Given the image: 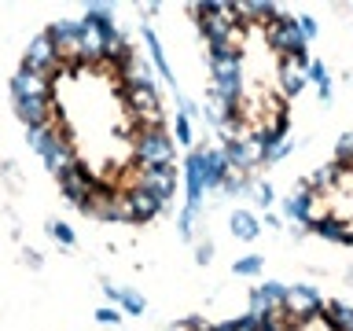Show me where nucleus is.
Here are the masks:
<instances>
[{"label": "nucleus", "instance_id": "obj_33", "mask_svg": "<svg viewBox=\"0 0 353 331\" xmlns=\"http://www.w3.org/2000/svg\"><path fill=\"white\" fill-rule=\"evenodd\" d=\"M118 291H121V287H114L110 280H103V294H107V298H110V302H114V305H118Z\"/></svg>", "mask_w": 353, "mask_h": 331}, {"label": "nucleus", "instance_id": "obj_5", "mask_svg": "<svg viewBox=\"0 0 353 331\" xmlns=\"http://www.w3.org/2000/svg\"><path fill=\"white\" fill-rule=\"evenodd\" d=\"M125 206H129V221H137V225H148V221H154L165 210V203H159V199L140 184L125 188Z\"/></svg>", "mask_w": 353, "mask_h": 331}, {"label": "nucleus", "instance_id": "obj_17", "mask_svg": "<svg viewBox=\"0 0 353 331\" xmlns=\"http://www.w3.org/2000/svg\"><path fill=\"white\" fill-rule=\"evenodd\" d=\"M305 85H309L305 70L291 59V55H283V59H280V88H283V96H298V92H305Z\"/></svg>", "mask_w": 353, "mask_h": 331}, {"label": "nucleus", "instance_id": "obj_28", "mask_svg": "<svg viewBox=\"0 0 353 331\" xmlns=\"http://www.w3.org/2000/svg\"><path fill=\"white\" fill-rule=\"evenodd\" d=\"M305 77L313 81L316 88H324V85H331V70H327V63L324 59H313L309 63V70H305Z\"/></svg>", "mask_w": 353, "mask_h": 331}, {"label": "nucleus", "instance_id": "obj_14", "mask_svg": "<svg viewBox=\"0 0 353 331\" xmlns=\"http://www.w3.org/2000/svg\"><path fill=\"white\" fill-rule=\"evenodd\" d=\"M140 37H143V44H148V55H151V66H154V74H162V81H170L173 88H176V77H173V66H170V59H165V52H162V41H159V33H154L148 22L140 26Z\"/></svg>", "mask_w": 353, "mask_h": 331}, {"label": "nucleus", "instance_id": "obj_25", "mask_svg": "<svg viewBox=\"0 0 353 331\" xmlns=\"http://www.w3.org/2000/svg\"><path fill=\"white\" fill-rule=\"evenodd\" d=\"M44 232H48V236H52L55 243H63V247H74V243H77L74 228L66 225V221H48V225H44Z\"/></svg>", "mask_w": 353, "mask_h": 331}, {"label": "nucleus", "instance_id": "obj_32", "mask_svg": "<svg viewBox=\"0 0 353 331\" xmlns=\"http://www.w3.org/2000/svg\"><path fill=\"white\" fill-rule=\"evenodd\" d=\"M96 320H99V324H118V320H121V309H114V305L96 309Z\"/></svg>", "mask_w": 353, "mask_h": 331}, {"label": "nucleus", "instance_id": "obj_10", "mask_svg": "<svg viewBox=\"0 0 353 331\" xmlns=\"http://www.w3.org/2000/svg\"><path fill=\"white\" fill-rule=\"evenodd\" d=\"M199 151H203V177H206V192H217V188L225 184V177L232 173L228 154H225V148H210V143H199Z\"/></svg>", "mask_w": 353, "mask_h": 331}, {"label": "nucleus", "instance_id": "obj_27", "mask_svg": "<svg viewBox=\"0 0 353 331\" xmlns=\"http://www.w3.org/2000/svg\"><path fill=\"white\" fill-rule=\"evenodd\" d=\"M254 203H258L265 214L276 206V188H272V181H261V184H254Z\"/></svg>", "mask_w": 353, "mask_h": 331}, {"label": "nucleus", "instance_id": "obj_21", "mask_svg": "<svg viewBox=\"0 0 353 331\" xmlns=\"http://www.w3.org/2000/svg\"><path fill=\"white\" fill-rule=\"evenodd\" d=\"M118 309H121V313H129V317H140L143 309H148V298H143L137 287H121V291H118Z\"/></svg>", "mask_w": 353, "mask_h": 331}, {"label": "nucleus", "instance_id": "obj_24", "mask_svg": "<svg viewBox=\"0 0 353 331\" xmlns=\"http://www.w3.org/2000/svg\"><path fill=\"white\" fill-rule=\"evenodd\" d=\"M173 140L181 143V148H188V151L195 148V132H192V118L176 114V121H173Z\"/></svg>", "mask_w": 353, "mask_h": 331}, {"label": "nucleus", "instance_id": "obj_16", "mask_svg": "<svg viewBox=\"0 0 353 331\" xmlns=\"http://www.w3.org/2000/svg\"><path fill=\"white\" fill-rule=\"evenodd\" d=\"M228 232H232L239 243H254V239L261 236V221H258V214H254V210H236V214L228 217Z\"/></svg>", "mask_w": 353, "mask_h": 331}, {"label": "nucleus", "instance_id": "obj_18", "mask_svg": "<svg viewBox=\"0 0 353 331\" xmlns=\"http://www.w3.org/2000/svg\"><path fill=\"white\" fill-rule=\"evenodd\" d=\"M320 320H324L331 331H353V305H346V302H324Z\"/></svg>", "mask_w": 353, "mask_h": 331}, {"label": "nucleus", "instance_id": "obj_11", "mask_svg": "<svg viewBox=\"0 0 353 331\" xmlns=\"http://www.w3.org/2000/svg\"><path fill=\"white\" fill-rule=\"evenodd\" d=\"M309 232L327 243H342V247H353V221H342L335 214H324V217H313L309 221Z\"/></svg>", "mask_w": 353, "mask_h": 331}, {"label": "nucleus", "instance_id": "obj_7", "mask_svg": "<svg viewBox=\"0 0 353 331\" xmlns=\"http://www.w3.org/2000/svg\"><path fill=\"white\" fill-rule=\"evenodd\" d=\"M137 184L148 188L159 203L170 206V199L176 192V166H170V170H140V166H137Z\"/></svg>", "mask_w": 353, "mask_h": 331}, {"label": "nucleus", "instance_id": "obj_12", "mask_svg": "<svg viewBox=\"0 0 353 331\" xmlns=\"http://www.w3.org/2000/svg\"><path fill=\"white\" fill-rule=\"evenodd\" d=\"M11 107H15V118L26 129L44 126V121L55 118V99H19V103H11Z\"/></svg>", "mask_w": 353, "mask_h": 331}, {"label": "nucleus", "instance_id": "obj_20", "mask_svg": "<svg viewBox=\"0 0 353 331\" xmlns=\"http://www.w3.org/2000/svg\"><path fill=\"white\" fill-rule=\"evenodd\" d=\"M232 272L243 276V280H258V276L265 272V258L261 254H243V258L232 261Z\"/></svg>", "mask_w": 353, "mask_h": 331}, {"label": "nucleus", "instance_id": "obj_8", "mask_svg": "<svg viewBox=\"0 0 353 331\" xmlns=\"http://www.w3.org/2000/svg\"><path fill=\"white\" fill-rule=\"evenodd\" d=\"M225 154H228V166L236 173H250L254 166H261L265 151L254 143V137H239V140H228L225 143Z\"/></svg>", "mask_w": 353, "mask_h": 331}, {"label": "nucleus", "instance_id": "obj_9", "mask_svg": "<svg viewBox=\"0 0 353 331\" xmlns=\"http://www.w3.org/2000/svg\"><path fill=\"white\" fill-rule=\"evenodd\" d=\"M184 195L188 203H203L206 199V177H203V151L199 143L184 154Z\"/></svg>", "mask_w": 353, "mask_h": 331}, {"label": "nucleus", "instance_id": "obj_23", "mask_svg": "<svg viewBox=\"0 0 353 331\" xmlns=\"http://www.w3.org/2000/svg\"><path fill=\"white\" fill-rule=\"evenodd\" d=\"M81 19L96 22V26H114V8H110V4H85Z\"/></svg>", "mask_w": 353, "mask_h": 331}, {"label": "nucleus", "instance_id": "obj_1", "mask_svg": "<svg viewBox=\"0 0 353 331\" xmlns=\"http://www.w3.org/2000/svg\"><path fill=\"white\" fill-rule=\"evenodd\" d=\"M132 159L140 170H170L176 166V140L165 129H140L132 137Z\"/></svg>", "mask_w": 353, "mask_h": 331}, {"label": "nucleus", "instance_id": "obj_4", "mask_svg": "<svg viewBox=\"0 0 353 331\" xmlns=\"http://www.w3.org/2000/svg\"><path fill=\"white\" fill-rule=\"evenodd\" d=\"M48 37L59 52V59H77L81 55V19H59L48 26Z\"/></svg>", "mask_w": 353, "mask_h": 331}, {"label": "nucleus", "instance_id": "obj_22", "mask_svg": "<svg viewBox=\"0 0 353 331\" xmlns=\"http://www.w3.org/2000/svg\"><path fill=\"white\" fill-rule=\"evenodd\" d=\"M335 166L339 170H353V129H346L335 140Z\"/></svg>", "mask_w": 353, "mask_h": 331}, {"label": "nucleus", "instance_id": "obj_31", "mask_svg": "<svg viewBox=\"0 0 353 331\" xmlns=\"http://www.w3.org/2000/svg\"><path fill=\"white\" fill-rule=\"evenodd\" d=\"M214 250H217V247H214L210 239L199 243V247H195V265H210V261H214Z\"/></svg>", "mask_w": 353, "mask_h": 331}, {"label": "nucleus", "instance_id": "obj_13", "mask_svg": "<svg viewBox=\"0 0 353 331\" xmlns=\"http://www.w3.org/2000/svg\"><path fill=\"white\" fill-rule=\"evenodd\" d=\"M118 92H121V99H125V107H129V114H132V118H140V114H148V110L162 107V99H159V88H154V85L118 88Z\"/></svg>", "mask_w": 353, "mask_h": 331}, {"label": "nucleus", "instance_id": "obj_15", "mask_svg": "<svg viewBox=\"0 0 353 331\" xmlns=\"http://www.w3.org/2000/svg\"><path fill=\"white\" fill-rule=\"evenodd\" d=\"M77 166H81V159L74 154V148H70V137H66V140L59 143V148H55V151L48 154V159H44V170H48V173L55 177V181H59V177H66V173H74Z\"/></svg>", "mask_w": 353, "mask_h": 331}, {"label": "nucleus", "instance_id": "obj_6", "mask_svg": "<svg viewBox=\"0 0 353 331\" xmlns=\"http://www.w3.org/2000/svg\"><path fill=\"white\" fill-rule=\"evenodd\" d=\"M19 99H55L52 81L44 74H30V70L11 74V103H19Z\"/></svg>", "mask_w": 353, "mask_h": 331}, {"label": "nucleus", "instance_id": "obj_34", "mask_svg": "<svg viewBox=\"0 0 353 331\" xmlns=\"http://www.w3.org/2000/svg\"><path fill=\"white\" fill-rule=\"evenodd\" d=\"M265 225H269V228H283V217H280V214H272V210H269V214H265Z\"/></svg>", "mask_w": 353, "mask_h": 331}, {"label": "nucleus", "instance_id": "obj_30", "mask_svg": "<svg viewBox=\"0 0 353 331\" xmlns=\"http://www.w3.org/2000/svg\"><path fill=\"white\" fill-rule=\"evenodd\" d=\"M298 26H302V33H305V41H309V44L316 41L320 26H316V19H313V15H298Z\"/></svg>", "mask_w": 353, "mask_h": 331}, {"label": "nucleus", "instance_id": "obj_29", "mask_svg": "<svg viewBox=\"0 0 353 331\" xmlns=\"http://www.w3.org/2000/svg\"><path fill=\"white\" fill-rule=\"evenodd\" d=\"M287 154H294V140H283V143H276L272 151H265V159H261V166H280Z\"/></svg>", "mask_w": 353, "mask_h": 331}, {"label": "nucleus", "instance_id": "obj_35", "mask_svg": "<svg viewBox=\"0 0 353 331\" xmlns=\"http://www.w3.org/2000/svg\"><path fill=\"white\" fill-rule=\"evenodd\" d=\"M346 283H353V269H350V272H346Z\"/></svg>", "mask_w": 353, "mask_h": 331}, {"label": "nucleus", "instance_id": "obj_2", "mask_svg": "<svg viewBox=\"0 0 353 331\" xmlns=\"http://www.w3.org/2000/svg\"><path fill=\"white\" fill-rule=\"evenodd\" d=\"M320 309H324V298L313 283H287V320H291V328L320 320Z\"/></svg>", "mask_w": 353, "mask_h": 331}, {"label": "nucleus", "instance_id": "obj_19", "mask_svg": "<svg viewBox=\"0 0 353 331\" xmlns=\"http://www.w3.org/2000/svg\"><path fill=\"white\" fill-rule=\"evenodd\" d=\"M199 217H203V203H184V210L176 214V236H181V239H192Z\"/></svg>", "mask_w": 353, "mask_h": 331}, {"label": "nucleus", "instance_id": "obj_3", "mask_svg": "<svg viewBox=\"0 0 353 331\" xmlns=\"http://www.w3.org/2000/svg\"><path fill=\"white\" fill-rule=\"evenodd\" d=\"M22 70L44 74V77H59V74H63V59H59V52H55L48 30L37 33V37L26 44V55H22Z\"/></svg>", "mask_w": 353, "mask_h": 331}, {"label": "nucleus", "instance_id": "obj_26", "mask_svg": "<svg viewBox=\"0 0 353 331\" xmlns=\"http://www.w3.org/2000/svg\"><path fill=\"white\" fill-rule=\"evenodd\" d=\"M221 192H225V195H247V192H250V177L232 170V173L225 177V184H221Z\"/></svg>", "mask_w": 353, "mask_h": 331}]
</instances>
